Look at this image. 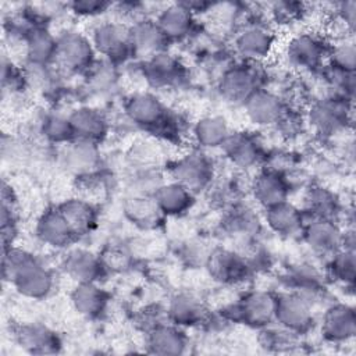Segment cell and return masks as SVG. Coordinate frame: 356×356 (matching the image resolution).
<instances>
[{"mask_svg": "<svg viewBox=\"0 0 356 356\" xmlns=\"http://www.w3.org/2000/svg\"><path fill=\"white\" fill-rule=\"evenodd\" d=\"M4 277H8L15 289L31 299L47 296L53 288V277L32 254L18 248H6L3 259Z\"/></svg>", "mask_w": 356, "mask_h": 356, "instance_id": "1", "label": "cell"}, {"mask_svg": "<svg viewBox=\"0 0 356 356\" xmlns=\"http://www.w3.org/2000/svg\"><path fill=\"white\" fill-rule=\"evenodd\" d=\"M125 113L132 122L149 131L167 134L174 127L167 107L152 93L132 95L125 103Z\"/></svg>", "mask_w": 356, "mask_h": 356, "instance_id": "2", "label": "cell"}, {"mask_svg": "<svg viewBox=\"0 0 356 356\" xmlns=\"http://www.w3.org/2000/svg\"><path fill=\"white\" fill-rule=\"evenodd\" d=\"M331 47L316 33L302 32L292 36L286 44L285 56L292 67L300 70H313L321 65L323 60L330 56Z\"/></svg>", "mask_w": 356, "mask_h": 356, "instance_id": "3", "label": "cell"}, {"mask_svg": "<svg viewBox=\"0 0 356 356\" xmlns=\"http://www.w3.org/2000/svg\"><path fill=\"white\" fill-rule=\"evenodd\" d=\"M95 50L113 61H124L134 53L131 29L118 22H104L95 28L92 33Z\"/></svg>", "mask_w": 356, "mask_h": 356, "instance_id": "4", "label": "cell"}, {"mask_svg": "<svg viewBox=\"0 0 356 356\" xmlns=\"http://www.w3.org/2000/svg\"><path fill=\"white\" fill-rule=\"evenodd\" d=\"M174 179L191 192L204 189L213 178V165L202 152H192L181 157L172 167Z\"/></svg>", "mask_w": 356, "mask_h": 356, "instance_id": "5", "label": "cell"}, {"mask_svg": "<svg viewBox=\"0 0 356 356\" xmlns=\"http://www.w3.org/2000/svg\"><path fill=\"white\" fill-rule=\"evenodd\" d=\"M95 51L92 40L78 32H65L57 39L56 58L71 71L90 67Z\"/></svg>", "mask_w": 356, "mask_h": 356, "instance_id": "6", "label": "cell"}, {"mask_svg": "<svg viewBox=\"0 0 356 356\" xmlns=\"http://www.w3.org/2000/svg\"><path fill=\"white\" fill-rule=\"evenodd\" d=\"M274 318L288 331H306L313 321L309 302L299 293H285L275 298Z\"/></svg>", "mask_w": 356, "mask_h": 356, "instance_id": "7", "label": "cell"}, {"mask_svg": "<svg viewBox=\"0 0 356 356\" xmlns=\"http://www.w3.org/2000/svg\"><path fill=\"white\" fill-rule=\"evenodd\" d=\"M275 298L268 292L256 291L248 293L239 303L229 307L235 320L252 325H264L274 318Z\"/></svg>", "mask_w": 356, "mask_h": 356, "instance_id": "8", "label": "cell"}, {"mask_svg": "<svg viewBox=\"0 0 356 356\" xmlns=\"http://www.w3.org/2000/svg\"><path fill=\"white\" fill-rule=\"evenodd\" d=\"M243 106L248 118L253 124L261 127L278 124L286 111L278 96L264 89L253 92L243 102Z\"/></svg>", "mask_w": 356, "mask_h": 356, "instance_id": "9", "label": "cell"}, {"mask_svg": "<svg viewBox=\"0 0 356 356\" xmlns=\"http://www.w3.org/2000/svg\"><path fill=\"white\" fill-rule=\"evenodd\" d=\"M143 74L154 88H170L184 79L185 68L178 58L163 51L146 60Z\"/></svg>", "mask_w": 356, "mask_h": 356, "instance_id": "10", "label": "cell"}, {"mask_svg": "<svg viewBox=\"0 0 356 356\" xmlns=\"http://www.w3.org/2000/svg\"><path fill=\"white\" fill-rule=\"evenodd\" d=\"M349 110L345 99L331 97L317 102L309 111L310 124L320 132L332 134L346 125Z\"/></svg>", "mask_w": 356, "mask_h": 356, "instance_id": "11", "label": "cell"}, {"mask_svg": "<svg viewBox=\"0 0 356 356\" xmlns=\"http://www.w3.org/2000/svg\"><path fill=\"white\" fill-rule=\"evenodd\" d=\"M210 275L222 284H235L245 280L249 266L245 259L228 249H216L207 260Z\"/></svg>", "mask_w": 356, "mask_h": 356, "instance_id": "12", "label": "cell"}, {"mask_svg": "<svg viewBox=\"0 0 356 356\" xmlns=\"http://www.w3.org/2000/svg\"><path fill=\"white\" fill-rule=\"evenodd\" d=\"M275 46L274 33L261 25L245 28L235 39L238 53L249 61H261L267 58Z\"/></svg>", "mask_w": 356, "mask_h": 356, "instance_id": "13", "label": "cell"}, {"mask_svg": "<svg viewBox=\"0 0 356 356\" xmlns=\"http://www.w3.org/2000/svg\"><path fill=\"white\" fill-rule=\"evenodd\" d=\"M36 235L43 243L53 248H65L78 238L58 207L50 209L39 217Z\"/></svg>", "mask_w": 356, "mask_h": 356, "instance_id": "14", "label": "cell"}, {"mask_svg": "<svg viewBox=\"0 0 356 356\" xmlns=\"http://www.w3.org/2000/svg\"><path fill=\"white\" fill-rule=\"evenodd\" d=\"M307 245L317 253L334 254L343 246V234L328 218H314L303 231Z\"/></svg>", "mask_w": 356, "mask_h": 356, "instance_id": "15", "label": "cell"}, {"mask_svg": "<svg viewBox=\"0 0 356 356\" xmlns=\"http://www.w3.org/2000/svg\"><path fill=\"white\" fill-rule=\"evenodd\" d=\"M257 74L243 65H236L224 72L220 81L221 95L231 102H245L253 92L260 89L257 86Z\"/></svg>", "mask_w": 356, "mask_h": 356, "instance_id": "16", "label": "cell"}, {"mask_svg": "<svg viewBox=\"0 0 356 356\" xmlns=\"http://www.w3.org/2000/svg\"><path fill=\"white\" fill-rule=\"evenodd\" d=\"M323 334L328 341L345 342L355 337L356 316L355 310L348 305H334L324 313Z\"/></svg>", "mask_w": 356, "mask_h": 356, "instance_id": "17", "label": "cell"}, {"mask_svg": "<svg viewBox=\"0 0 356 356\" xmlns=\"http://www.w3.org/2000/svg\"><path fill=\"white\" fill-rule=\"evenodd\" d=\"M288 184L284 175L277 170H264L259 172L252 184L254 199L266 209L285 202L288 196Z\"/></svg>", "mask_w": 356, "mask_h": 356, "instance_id": "18", "label": "cell"}, {"mask_svg": "<svg viewBox=\"0 0 356 356\" xmlns=\"http://www.w3.org/2000/svg\"><path fill=\"white\" fill-rule=\"evenodd\" d=\"M131 29V42L134 53L139 56L153 57L164 51L170 42L156 21H139Z\"/></svg>", "mask_w": 356, "mask_h": 356, "instance_id": "19", "label": "cell"}, {"mask_svg": "<svg viewBox=\"0 0 356 356\" xmlns=\"http://www.w3.org/2000/svg\"><path fill=\"white\" fill-rule=\"evenodd\" d=\"M104 263L89 250H71L64 260V270L78 282H97L104 273Z\"/></svg>", "mask_w": 356, "mask_h": 356, "instance_id": "20", "label": "cell"}, {"mask_svg": "<svg viewBox=\"0 0 356 356\" xmlns=\"http://www.w3.org/2000/svg\"><path fill=\"white\" fill-rule=\"evenodd\" d=\"M70 122L74 129L76 140L90 142L97 145L107 132V122L104 117L89 107H82L75 110L70 117Z\"/></svg>", "mask_w": 356, "mask_h": 356, "instance_id": "21", "label": "cell"}, {"mask_svg": "<svg viewBox=\"0 0 356 356\" xmlns=\"http://www.w3.org/2000/svg\"><path fill=\"white\" fill-rule=\"evenodd\" d=\"M154 203L163 214L179 216L188 211L193 203V192L174 181L161 185L154 193Z\"/></svg>", "mask_w": 356, "mask_h": 356, "instance_id": "22", "label": "cell"}, {"mask_svg": "<svg viewBox=\"0 0 356 356\" xmlns=\"http://www.w3.org/2000/svg\"><path fill=\"white\" fill-rule=\"evenodd\" d=\"M156 22L168 40H179L189 36L195 21L193 14L182 3H177L163 10Z\"/></svg>", "mask_w": 356, "mask_h": 356, "instance_id": "23", "label": "cell"}, {"mask_svg": "<svg viewBox=\"0 0 356 356\" xmlns=\"http://www.w3.org/2000/svg\"><path fill=\"white\" fill-rule=\"evenodd\" d=\"M76 236L89 234L97 221V213L92 203L83 199H68L57 206Z\"/></svg>", "mask_w": 356, "mask_h": 356, "instance_id": "24", "label": "cell"}, {"mask_svg": "<svg viewBox=\"0 0 356 356\" xmlns=\"http://www.w3.org/2000/svg\"><path fill=\"white\" fill-rule=\"evenodd\" d=\"M107 293L96 282H79L71 293V302L75 310L89 318L100 316L107 305Z\"/></svg>", "mask_w": 356, "mask_h": 356, "instance_id": "25", "label": "cell"}, {"mask_svg": "<svg viewBox=\"0 0 356 356\" xmlns=\"http://www.w3.org/2000/svg\"><path fill=\"white\" fill-rule=\"evenodd\" d=\"M222 147L227 157L239 167L248 168L254 165L261 157L259 143L253 136L245 132L231 134Z\"/></svg>", "mask_w": 356, "mask_h": 356, "instance_id": "26", "label": "cell"}, {"mask_svg": "<svg viewBox=\"0 0 356 356\" xmlns=\"http://www.w3.org/2000/svg\"><path fill=\"white\" fill-rule=\"evenodd\" d=\"M266 221L273 231L281 235H293L303 228L300 210L286 200L267 207Z\"/></svg>", "mask_w": 356, "mask_h": 356, "instance_id": "27", "label": "cell"}, {"mask_svg": "<svg viewBox=\"0 0 356 356\" xmlns=\"http://www.w3.org/2000/svg\"><path fill=\"white\" fill-rule=\"evenodd\" d=\"M17 337L21 346H24L31 353H54L60 348V341L57 335L44 325H24L18 331Z\"/></svg>", "mask_w": 356, "mask_h": 356, "instance_id": "28", "label": "cell"}, {"mask_svg": "<svg viewBox=\"0 0 356 356\" xmlns=\"http://www.w3.org/2000/svg\"><path fill=\"white\" fill-rule=\"evenodd\" d=\"M229 135L231 132L228 124L220 115L203 117L196 122L193 128V136L202 147H222Z\"/></svg>", "mask_w": 356, "mask_h": 356, "instance_id": "29", "label": "cell"}, {"mask_svg": "<svg viewBox=\"0 0 356 356\" xmlns=\"http://www.w3.org/2000/svg\"><path fill=\"white\" fill-rule=\"evenodd\" d=\"M57 54V39L42 28H33L26 36V56L33 65L44 67Z\"/></svg>", "mask_w": 356, "mask_h": 356, "instance_id": "30", "label": "cell"}, {"mask_svg": "<svg viewBox=\"0 0 356 356\" xmlns=\"http://www.w3.org/2000/svg\"><path fill=\"white\" fill-rule=\"evenodd\" d=\"M186 346L185 335L174 325H157L149 334L150 352L157 355H179Z\"/></svg>", "mask_w": 356, "mask_h": 356, "instance_id": "31", "label": "cell"}, {"mask_svg": "<svg viewBox=\"0 0 356 356\" xmlns=\"http://www.w3.org/2000/svg\"><path fill=\"white\" fill-rule=\"evenodd\" d=\"M168 313L174 324L193 325L200 321L203 314V306L196 298L186 293H181L171 300Z\"/></svg>", "mask_w": 356, "mask_h": 356, "instance_id": "32", "label": "cell"}, {"mask_svg": "<svg viewBox=\"0 0 356 356\" xmlns=\"http://www.w3.org/2000/svg\"><path fill=\"white\" fill-rule=\"evenodd\" d=\"M330 275L345 285H353L355 271H356V259L355 252L350 249H339L331 256L328 264Z\"/></svg>", "mask_w": 356, "mask_h": 356, "instance_id": "33", "label": "cell"}, {"mask_svg": "<svg viewBox=\"0 0 356 356\" xmlns=\"http://www.w3.org/2000/svg\"><path fill=\"white\" fill-rule=\"evenodd\" d=\"M307 209L314 216V218H328L332 220V216L337 213V199L325 188L316 186L312 188L306 197Z\"/></svg>", "mask_w": 356, "mask_h": 356, "instance_id": "34", "label": "cell"}, {"mask_svg": "<svg viewBox=\"0 0 356 356\" xmlns=\"http://www.w3.org/2000/svg\"><path fill=\"white\" fill-rule=\"evenodd\" d=\"M97 161L96 145L90 142L76 140L67 153V163L78 171H89Z\"/></svg>", "mask_w": 356, "mask_h": 356, "instance_id": "35", "label": "cell"}, {"mask_svg": "<svg viewBox=\"0 0 356 356\" xmlns=\"http://www.w3.org/2000/svg\"><path fill=\"white\" fill-rule=\"evenodd\" d=\"M43 134L44 136L56 143H65L75 139L72 125L68 117L63 115H49L43 121Z\"/></svg>", "mask_w": 356, "mask_h": 356, "instance_id": "36", "label": "cell"}, {"mask_svg": "<svg viewBox=\"0 0 356 356\" xmlns=\"http://www.w3.org/2000/svg\"><path fill=\"white\" fill-rule=\"evenodd\" d=\"M331 57V67L345 71V72H353L355 71V58H356V50L353 42H348L346 39L341 40L330 50Z\"/></svg>", "mask_w": 356, "mask_h": 356, "instance_id": "37", "label": "cell"}, {"mask_svg": "<svg viewBox=\"0 0 356 356\" xmlns=\"http://www.w3.org/2000/svg\"><path fill=\"white\" fill-rule=\"evenodd\" d=\"M71 10L82 17H95L107 11L111 4L100 0H76L70 4Z\"/></svg>", "mask_w": 356, "mask_h": 356, "instance_id": "38", "label": "cell"}, {"mask_svg": "<svg viewBox=\"0 0 356 356\" xmlns=\"http://www.w3.org/2000/svg\"><path fill=\"white\" fill-rule=\"evenodd\" d=\"M302 4L298 3H277L274 4L273 14L277 18V21H282L284 24H291L292 21L298 19L302 15Z\"/></svg>", "mask_w": 356, "mask_h": 356, "instance_id": "39", "label": "cell"}]
</instances>
